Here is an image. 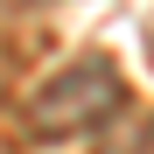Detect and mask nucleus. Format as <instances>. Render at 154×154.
<instances>
[{"instance_id":"nucleus-1","label":"nucleus","mask_w":154,"mask_h":154,"mask_svg":"<svg viewBox=\"0 0 154 154\" xmlns=\"http://www.w3.org/2000/svg\"><path fill=\"white\" fill-rule=\"evenodd\" d=\"M119 98H126V84H119V70L105 56H77L63 70H49L21 98V126L35 140H77V133H98L119 112Z\"/></svg>"}]
</instances>
